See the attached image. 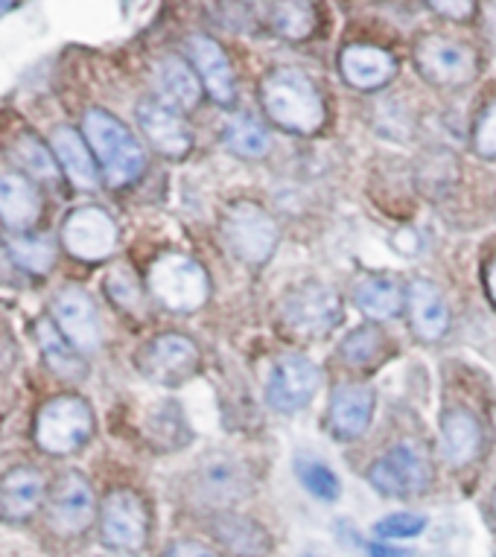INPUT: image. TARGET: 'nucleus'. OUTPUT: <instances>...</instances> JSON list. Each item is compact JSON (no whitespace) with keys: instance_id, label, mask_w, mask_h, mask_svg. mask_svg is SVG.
I'll return each mask as SVG.
<instances>
[{"instance_id":"obj_9","label":"nucleus","mask_w":496,"mask_h":557,"mask_svg":"<svg viewBox=\"0 0 496 557\" xmlns=\"http://www.w3.org/2000/svg\"><path fill=\"white\" fill-rule=\"evenodd\" d=\"M414 62L430 83L442 85V88H459L476 76L473 50L444 36L421 38L418 50H414Z\"/></svg>"},{"instance_id":"obj_29","label":"nucleus","mask_w":496,"mask_h":557,"mask_svg":"<svg viewBox=\"0 0 496 557\" xmlns=\"http://www.w3.org/2000/svg\"><path fill=\"white\" fill-rule=\"evenodd\" d=\"M12 161L24 170V173H29L36 182H47V184H55L59 182V161H55L53 149L45 147L38 137L33 135H24L18 137L15 144H12L10 149Z\"/></svg>"},{"instance_id":"obj_43","label":"nucleus","mask_w":496,"mask_h":557,"mask_svg":"<svg viewBox=\"0 0 496 557\" xmlns=\"http://www.w3.org/2000/svg\"><path fill=\"white\" fill-rule=\"evenodd\" d=\"M12 3H15V0H0V15H3V12H10Z\"/></svg>"},{"instance_id":"obj_41","label":"nucleus","mask_w":496,"mask_h":557,"mask_svg":"<svg viewBox=\"0 0 496 557\" xmlns=\"http://www.w3.org/2000/svg\"><path fill=\"white\" fill-rule=\"evenodd\" d=\"M371 557H414V552L392 546V543H374V546H371Z\"/></svg>"},{"instance_id":"obj_20","label":"nucleus","mask_w":496,"mask_h":557,"mask_svg":"<svg viewBox=\"0 0 496 557\" xmlns=\"http://www.w3.org/2000/svg\"><path fill=\"white\" fill-rule=\"evenodd\" d=\"M50 149H53L55 161L65 170L67 178L79 187V190H94L97 182H100V173H97V158L85 144V137L71 126L53 128L50 135Z\"/></svg>"},{"instance_id":"obj_32","label":"nucleus","mask_w":496,"mask_h":557,"mask_svg":"<svg viewBox=\"0 0 496 557\" xmlns=\"http://www.w3.org/2000/svg\"><path fill=\"white\" fill-rule=\"evenodd\" d=\"M10 257L24 272L45 274L55 260V248L47 237H10L7 239Z\"/></svg>"},{"instance_id":"obj_1","label":"nucleus","mask_w":496,"mask_h":557,"mask_svg":"<svg viewBox=\"0 0 496 557\" xmlns=\"http://www.w3.org/2000/svg\"><path fill=\"white\" fill-rule=\"evenodd\" d=\"M263 109L277 126L313 135L324 126V100L315 83L295 67H281L263 79Z\"/></svg>"},{"instance_id":"obj_2","label":"nucleus","mask_w":496,"mask_h":557,"mask_svg":"<svg viewBox=\"0 0 496 557\" xmlns=\"http://www.w3.org/2000/svg\"><path fill=\"white\" fill-rule=\"evenodd\" d=\"M85 140L100 164L102 178L111 187H126L147 166V156H144L138 137L109 111L91 109L85 114Z\"/></svg>"},{"instance_id":"obj_17","label":"nucleus","mask_w":496,"mask_h":557,"mask_svg":"<svg viewBox=\"0 0 496 557\" xmlns=\"http://www.w3.org/2000/svg\"><path fill=\"white\" fill-rule=\"evenodd\" d=\"M187 50H190V62L196 64V71L202 76L204 91L211 94L220 106H231L237 97V85H234V71H231L225 50L208 36L187 38Z\"/></svg>"},{"instance_id":"obj_21","label":"nucleus","mask_w":496,"mask_h":557,"mask_svg":"<svg viewBox=\"0 0 496 557\" xmlns=\"http://www.w3.org/2000/svg\"><path fill=\"white\" fill-rule=\"evenodd\" d=\"M45 499V475L33 467H15L0 479V513L7 520H29Z\"/></svg>"},{"instance_id":"obj_16","label":"nucleus","mask_w":496,"mask_h":557,"mask_svg":"<svg viewBox=\"0 0 496 557\" xmlns=\"http://www.w3.org/2000/svg\"><path fill=\"white\" fill-rule=\"evenodd\" d=\"M196 491L208 505H234L251 491V479H248L243 461L231 456H213L208 458L196 475Z\"/></svg>"},{"instance_id":"obj_40","label":"nucleus","mask_w":496,"mask_h":557,"mask_svg":"<svg viewBox=\"0 0 496 557\" xmlns=\"http://www.w3.org/2000/svg\"><path fill=\"white\" fill-rule=\"evenodd\" d=\"M485 36L491 41V50L496 53V0L485 3Z\"/></svg>"},{"instance_id":"obj_23","label":"nucleus","mask_w":496,"mask_h":557,"mask_svg":"<svg viewBox=\"0 0 496 557\" xmlns=\"http://www.w3.org/2000/svg\"><path fill=\"white\" fill-rule=\"evenodd\" d=\"M156 88L158 100L173 106L175 111H190L202 100V85L194 67L184 62L182 55H164L156 64Z\"/></svg>"},{"instance_id":"obj_15","label":"nucleus","mask_w":496,"mask_h":557,"mask_svg":"<svg viewBox=\"0 0 496 557\" xmlns=\"http://www.w3.org/2000/svg\"><path fill=\"white\" fill-rule=\"evenodd\" d=\"M138 123L144 128V135L149 137V144L170 158H184L194 147V135L184 123V117L173 106H166L161 100H144L138 106Z\"/></svg>"},{"instance_id":"obj_25","label":"nucleus","mask_w":496,"mask_h":557,"mask_svg":"<svg viewBox=\"0 0 496 557\" xmlns=\"http://www.w3.org/2000/svg\"><path fill=\"white\" fill-rule=\"evenodd\" d=\"M213 534L231 555L237 557H263L272 548L266 529L260 522L248 520L243 513H222L213 520Z\"/></svg>"},{"instance_id":"obj_37","label":"nucleus","mask_w":496,"mask_h":557,"mask_svg":"<svg viewBox=\"0 0 496 557\" xmlns=\"http://www.w3.org/2000/svg\"><path fill=\"white\" fill-rule=\"evenodd\" d=\"M476 149H479V156H485V158L496 156V102L485 111V114H482V120H479Z\"/></svg>"},{"instance_id":"obj_11","label":"nucleus","mask_w":496,"mask_h":557,"mask_svg":"<svg viewBox=\"0 0 496 557\" xmlns=\"http://www.w3.org/2000/svg\"><path fill=\"white\" fill-rule=\"evenodd\" d=\"M138 366L144 371V376H149L152 383L175 385L196 371V366H199V347L187 336L164 333V336L152 338L144 347Z\"/></svg>"},{"instance_id":"obj_12","label":"nucleus","mask_w":496,"mask_h":557,"mask_svg":"<svg viewBox=\"0 0 496 557\" xmlns=\"http://www.w3.org/2000/svg\"><path fill=\"white\" fill-rule=\"evenodd\" d=\"M53 321L76 350H97L102 345L100 312L94 307L91 295L79 286H65L55 293Z\"/></svg>"},{"instance_id":"obj_31","label":"nucleus","mask_w":496,"mask_h":557,"mask_svg":"<svg viewBox=\"0 0 496 557\" xmlns=\"http://www.w3.org/2000/svg\"><path fill=\"white\" fill-rule=\"evenodd\" d=\"M222 137H225V147L234 156L243 158H263L272 147V137H269L266 128L251 117H231Z\"/></svg>"},{"instance_id":"obj_10","label":"nucleus","mask_w":496,"mask_h":557,"mask_svg":"<svg viewBox=\"0 0 496 557\" xmlns=\"http://www.w3.org/2000/svg\"><path fill=\"white\" fill-rule=\"evenodd\" d=\"M62 246L76 260H106L117 248V225L102 208H76L62 225Z\"/></svg>"},{"instance_id":"obj_33","label":"nucleus","mask_w":496,"mask_h":557,"mask_svg":"<svg viewBox=\"0 0 496 557\" xmlns=\"http://www.w3.org/2000/svg\"><path fill=\"white\" fill-rule=\"evenodd\" d=\"M295 470H298V479H301V484L310 491L313 496H319V499H324V503H333V499H339L342 487H339V479H336V473H333L331 467L324 465V461H319V458L307 456V458H298V465H295Z\"/></svg>"},{"instance_id":"obj_42","label":"nucleus","mask_w":496,"mask_h":557,"mask_svg":"<svg viewBox=\"0 0 496 557\" xmlns=\"http://www.w3.org/2000/svg\"><path fill=\"white\" fill-rule=\"evenodd\" d=\"M487 293H491V298L496 301V260L491 263V269H487Z\"/></svg>"},{"instance_id":"obj_45","label":"nucleus","mask_w":496,"mask_h":557,"mask_svg":"<svg viewBox=\"0 0 496 557\" xmlns=\"http://www.w3.org/2000/svg\"><path fill=\"white\" fill-rule=\"evenodd\" d=\"M494 505H496V496H494Z\"/></svg>"},{"instance_id":"obj_13","label":"nucleus","mask_w":496,"mask_h":557,"mask_svg":"<svg viewBox=\"0 0 496 557\" xmlns=\"http://www.w3.org/2000/svg\"><path fill=\"white\" fill-rule=\"evenodd\" d=\"M319 368L307 357L277 359L266 383V400L275 411H298L313 400Z\"/></svg>"},{"instance_id":"obj_14","label":"nucleus","mask_w":496,"mask_h":557,"mask_svg":"<svg viewBox=\"0 0 496 557\" xmlns=\"http://www.w3.org/2000/svg\"><path fill=\"white\" fill-rule=\"evenodd\" d=\"M97 503L88 479L79 473L59 475L50 494V522L59 534H83L94 522Z\"/></svg>"},{"instance_id":"obj_4","label":"nucleus","mask_w":496,"mask_h":557,"mask_svg":"<svg viewBox=\"0 0 496 557\" xmlns=\"http://www.w3.org/2000/svg\"><path fill=\"white\" fill-rule=\"evenodd\" d=\"M149 289L166 310L196 312L208 301V274L194 257L161 255L149 269Z\"/></svg>"},{"instance_id":"obj_36","label":"nucleus","mask_w":496,"mask_h":557,"mask_svg":"<svg viewBox=\"0 0 496 557\" xmlns=\"http://www.w3.org/2000/svg\"><path fill=\"white\" fill-rule=\"evenodd\" d=\"M426 529V520L418 513H392L374 525V534L383 540H412Z\"/></svg>"},{"instance_id":"obj_19","label":"nucleus","mask_w":496,"mask_h":557,"mask_svg":"<svg viewBox=\"0 0 496 557\" xmlns=\"http://www.w3.org/2000/svg\"><path fill=\"white\" fill-rule=\"evenodd\" d=\"M374 411V394L365 385L345 383L333 392L331 400V430L336 438L354 441L368 430Z\"/></svg>"},{"instance_id":"obj_30","label":"nucleus","mask_w":496,"mask_h":557,"mask_svg":"<svg viewBox=\"0 0 496 557\" xmlns=\"http://www.w3.org/2000/svg\"><path fill=\"white\" fill-rule=\"evenodd\" d=\"M269 21L277 36L289 38V41H301L315 29V12L307 0H275Z\"/></svg>"},{"instance_id":"obj_5","label":"nucleus","mask_w":496,"mask_h":557,"mask_svg":"<svg viewBox=\"0 0 496 557\" xmlns=\"http://www.w3.org/2000/svg\"><path fill=\"white\" fill-rule=\"evenodd\" d=\"M225 237L243 263H266L277 246V225L260 205L239 201L225 213Z\"/></svg>"},{"instance_id":"obj_26","label":"nucleus","mask_w":496,"mask_h":557,"mask_svg":"<svg viewBox=\"0 0 496 557\" xmlns=\"http://www.w3.org/2000/svg\"><path fill=\"white\" fill-rule=\"evenodd\" d=\"M482 447V430L476 418L464 409H452L442 421V456L452 467H464L476 458Z\"/></svg>"},{"instance_id":"obj_3","label":"nucleus","mask_w":496,"mask_h":557,"mask_svg":"<svg viewBox=\"0 0 496 557\" xmlns=\"http://www.w3.org/2000/svg\"><path fill=\"white\" fill-rule=\"evenodd\" d=\"M94 435V411L83 397L62 394L47 400L36 418V444L50 456H71Z\"/></svg>"},{"instance_id":"obj_38","label":"nucleus","mask_w":496,"mask_h":557,"mask_svg":"<svg viewBox=\"0 0 496 557\" xmlns=\"http://www.w3.org/2000/svg\"><path fill=\"white\" fill-rule=\"evenodd\" d=\"M430 7L452 21H464L473 15V0H430Z\"/></svg>"},{"instance_id":"obj_6","label":"nucleus","mask_w":496,"mask_h":557,"mask_svg":"<svg viewBox=\"0 0 496 557\" xmlns=\"http://www.w3.org/2000/svg\"><path fill=\"white\" fill-rule=\"evenodd\" d=\"M286 327L298 336H324L342 319L339 295L324 284H301L289 289L281 304Z\"/></svg>"},{"instance_id":"obj_24","label":"nucleus","mask_w":496,"mask_h":557,"mask_svg":"<svg viewBox=\"0 0 496 557\" xmlns=\"http://www.w3.org/2000/svg\"><path fill=\"white\" fill-rule=\"evenodd\" d=\"M41 196L24 175H0V220L12 231H29L41 220Z\"/></svg>"},{"instance_id":"obj_39","label":"nucleus","mask_w":496,"mask_h":557,"mask_svg":"<svg viewBox=\"0 0 496 557\" xmlns=\"http://www.w3.org/2000/svg\"><path fill=\"white\" fill-rule=\"evenodd\" d=\"M164 557H220L213 548H208L204 543H196V540H178L173 546L166 548Z\"/></svg>"},{"instance_id":"obj_44","label":"nucleus","mask_w":496,"mask_h":557,"mask_svg":"<svg viewBox=\"0 0 496 557\" xmlns=\"http://www.w3.org/2000/svg\"><path fill=\"white\" fill-rule=\"evenodd\" d=\"M3 277H7V272H3V265H0V281H3Z\"/></svg>"},{"instance_id":"obj_28","label":"nucleus","mask_w":496,"mask_h":557,"mask_svg":"<svg viewBox=\"0 0 496 557\" xmlns=\"http://www.w3.org/2000/svg\"><path fill=\"white\" fill-rule=\"evenodd\" d=\"M354 295H357L359 310L365 312L368 319H392L404 307V289H400L395 277H386V274L383 277H365V281H359Z\"/></svg>"},{"instance_id":"obj_34","label":"nucleus","mask_w":496,"mask_h":557,"mask_svg":"<svg viewBox=\"0 0 496 557\" xmlns=\"http://www.w3.org/2000/svg\"><path fill=\"white\" fill-rule=\"evenodd\" d=\"M106 293L114 304H117L120 310L126 312H140L144 310V293H140L138 277L132 269L126 265H114L106 277Z\"/></svg>"},{"instance_id":"obj_18","label":"nucleus","mask_w":496,"mask_h":557,"mask_svg":"<svg viewBox=\"0 0 496 557\" xmlns=\"http://www.w3.org/2000/svg\"><path fill=\"white\" fill-rule=\"evenodd\" d=\"M339 67L345 83L359 88V91H374V88H383L395 76L397 62L392 59V53L380 50V47L350 45L342 50Z\"/></svg>"},{"instance_id":"obj_35","label":"nucleus","mask_w":496,"mask_h":557,"mask_svg":"<svg viewBox=\"0 0 496 557\" xmlns=\"http://www.w3.org/2000/svg\"><path fill=\"white\" fill-rule=\"evenodd\" d=\"M380 350H383V333L377 327H359L345 338L342 357L348 366H371Z\"/></svg>"},{"instance_id":"obj_46","label":"nucleus","mask_w":496,"mask_h":557,"mask_svg":"<svg viewBox=\"0 0 496 557\" xmlns=\"http://www.w3.org/2000/svg\"><path fill=\"white\" fill-rule=\"evenodd\" d=\"M310 557H313V555H310Z\"/></svg>"},{"instance_id":"obj_8","label":"nucleus","mask_w":496,"mask_h":557,"mask_svg":"<svg viewBox=\"0 0 496 557\" xmlns=\"http://www.w3.org/2000/svg\"><path fill=\"white\" fill-rule=\"evenodd\" d=\"M102 540L120 552H138L147 543L149 513L147 505L135 491H111L102 503Z\"/></svg>"},{"instance_id":"obj_27","label":"nucleus","mask_w":496,"mask_h":557,"mask_svg":"<svg viewBox=\"0 0 496 557\" xmlns=\"http://www.w3.org/2000/svg\"><path fill=\"white\" fill-rule=\"evenodd\" d=\"M36 338L41 354H45L47 366L53 368V374L65 376V380H83L88 371H85V359L79 357L71 342L65 338V333L55 327V321L41 319L36 327Z\"/></svg>"},{"instance_id":"obj_7","label":"nucleus","mask_w":496,"mask_h":557,"mask_svg":"<svg viewBox=\"0 0 496 557\" xmlns=\"http://www.w3.org/2000/svg\"><path fill=\"white\" fill-rule=\"evenodd\" d=\"M368 482L386 496L421 494L430 484V465L412 441H404L374 461V467L368 470Z\"/></svg>"},{"instance_id":"obj_22","label":"nucleus","mask_w":496,"mask_h":557,"mask_svg":"<svg viewBox=\"0 0 496 557\" xmlns=\"http://www.w3.org/2000/svg\"><path fill=\"white\" fill-rule=\"evenodd\" d=\"M409 315H412V327L418 338L423 342H438L450 327V310L444 301L442 289L430 281H412L409 284Z\"/></svg>"}]
</instances>
